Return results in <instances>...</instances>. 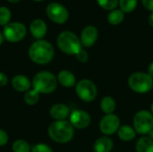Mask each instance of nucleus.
<instances>
[{
  "mask_svg": "<svg viewBox=\"0 0 153 152\" xmlns=\"http://www.w3.org/2000/svg\"><path fill=\"white\" fill-rule=\"evenodd\" d=\"M128 85L137 93H147L153 89V78L143 72H137L130 75Z\"/></svg>",
  "mask_w": 153,
  "mask_h": 152,
  "instance_id": "obj_5",
  "label": "nucleus"
},
{
  "mask_svg": "<svg viewBox=\"0 0 153 152\" xmlns=\"http://www.w3.org/2000/svg\"><path fill=\"white\" fill-rule=\"evenodd\" d=\"M149 134H150V138L153 140V130L151 132V133H149Z\"/></svg>",
  "mask_w": 153,
  "mask_h": 152,
  "instance_id": "obj_36",
  "label": "nucleus"
},
{
  "mask_svg": "<svg viewBox=\"0 0 153 152\" xmlns=\"http://www.w3.org/2000/svg\"><path fill=\"white\" fill-rule=\"evenodd\" d=\"M117 135L119 139L124 142H130L134 140L136 136V132L134 127L130 125H123L119 127L117 131Z\"/></svg>",
  "mask_w": 153,
  "mask_h": 152,
  "instance_id": "obj_18",
  "label": "nucleus"
},
{
  "mask_svg": "<svg viewBox=\"0 0 153 152\" xmlns=\"http://www.w3.org/2000/svg\"><path fill=\"white\" fill-rule=\"evenodd\" d=\"M75 90L78 97L85 101V102H91L97 96V87L93 82L88 79L81 80L75 85Z\"/></svg>",
  "mask_w": 153,
  "mask_h": 152,
  "instance_id": "obj_7",
  "label": "nucleus"
},
{
  "mask_svg": "<svg viewBox=\"0 0 153 152\" xmlns=\"http://www.w3.org/2000/svg\"><path fill=\"white\" fill-rule=\"evenodd\" d=\"M28 54L32 62L38 65H46L54 58L55 50L49 42L39 39L31 44Z\"/></svg>",
  "mask_w": 153,
  "mask_h": 152,
  "instance_id": "obj_1",
  "label": "nucleus"
},
{
  "mask_svg": "<svg viewBox=\"0 0 153 152\" xmlns=\"http://www.w3.org/2000/svg\"><path fill=\"white\" fill-rule=\"evenodd\" d=\"M125 18L124 12L120 10H112L108 15V21L112 25H118L120 24Z\"/></svg>",
  "mask_w": 153,
  "mask_h": 152,
  "instance_id": "obj_21",
  "label": "nucleus"
},
{
  "mask_svg": "<svg viewBox=\"0 0 153 152\" xmlns=\"http://www.w3.org/2000/svg\"><path fill=\"white\" fill-rule=\"evenodd\" d=\"M31 85L39 93L49 94L56 89L57 78L50 72L42 71L33 77Z\"/></svg>",
  "mask_w": 153,
  "mask_h": 152,
  "instance_id": "obj_3",
  "label": "nucleus"
},
{
  "mask_svg": "<svg viewBox=\"0 0 153 152\" xmlns=\"http://www.w3.org/2000/svg\"><path fill=\"white\" fill-rule=\"evenodd\" d=\"M47 30V24L44 21L40 19H35L31 22L30 25V30L31 35L38 39H42L46 35Z\"/></svg>",
  "mask_w": 153,
  "mask_h": 152,
  "instance_id": "obj_15",
  "label": "nucleus"
},
{
  "mask_svg": "<svg viewBox=\"0 0 153 152\" xmlns=\"http://www.w3.org/2000/svg\"><path fill=\"white\" fill-rule=\"evenodd\" d=\"M33 1H35V2H40V1H43V0H33Z\"/></svg>",
  "mask_w": 153,
  "mask_h": 152,
  "instance_id": "obj_38",
  "label": "nucleus"
},
{
  "mask_svg": "<svg viewBox=\"0 0 153 152\" xmlns=\"http://www.w3.org/2000/svg\"><path fill=\"white\" fill-rule=\"evenodd\" d=\"M113 141L109 137L99 138L93 146L94 152H110L113 149Z\"/></svg>",
  "mask_w": 153,
  "mask_h": 152,
  "instance_id": "obj_17",
  "label": "nucleus"
},
{
  "mask_svg": "<svg viewBox=\"0 0 153 152\" xmlns=\"http://www.w3.org/2000/svg\"><path fill=\"white\" fill-rule=\"evenodd\" d=\"M76 57H77L78 61H80V62H82V63H85V62H87L88 59H89V55H88V53H87L84 49L82 48V49L78 52V54L76 55Z\"/></svg>",
  "mask_w": 153,
  "mask_h": 152,
  "instance_id": "obj_28",
  "label": "nucleus"
},
{
  "mask_svg": "<svg viewBox=\"0 0 153 152\" xmlns=\"http://www.w3.org/2000/svg\"><path fill=\"white\" fill-rule=\"evenodd\" d=\"M148 74L153 78V62L151 63V65L148 67Z\"/></svg>",
  "mask_w": 153,
  "mask_h": 152,
  "instance_id": "obj_32",
  "label": "nucleus"
},
{
  "mask_svg": "<svg viewBox=\"0 0 153 152\" xmlns=\"http://www.w3.org/2000/svg\"><path fill=\"white\" fill-rule=\"evenodd\" d=\"M4 35L0 32V46H1L2 43L4 42Z\"/></svg>",
  "mask_w": 153,
  "mask_h": 152,
  "instance_id": "obj_34",
  "label": "nucleus"
},
{
  "mask_svg": "<svg viewBox=\"0 0 153 152\" xmlns=\"http://www.w3.org/2000/svg\"><path fill=\"white\" fill-rule=\"evenodd\" d=\"M11 19V12L7 7H0V25L5 26Z\"/></svg>",
  "mask_w": 153,
  "mask_h": 152,
  "instance_id": "obj_25",
  "label": "nucleus"
},
{
  "mask_svg": "<svg viewBox=\"0 0 153 152\" xmlns=\"http://www.w3.org/2000/svg\"><path fill=\"white\" fill-rule=\"evenodd\" d=\"M46 13H47L48 17L51 21L58 24L65 23L69 17L67 9L63 4L56 3V2L50 3L47 6Z\"/></svg>",
  "mask_w": 153,
  "mask_h": 152,
  "instance_id": "obj_9",
  "label": "nucleus"
},
{
  "mask_svg": "<svg viewBox=\"0 0 153 152\" xmlns=\"http://www.w3.org/2000/svg\"><path fill=\"white\" fill-rule=\"evenodd\" d=\"M149 23H150V25L153 28V13H152L151 15L149 16Z\"/></svg>",
  "mask_w": 153,
  "mask_h": 152,
  "instance_id": "obj_33",
  "label": "nucleus"
},
{
  "mask_svg": "<svg viewBox=\"0 0 153 152\" xmlns=\"http://www.w3.org/2000/svg\"><path fill=\"white\" fill-rule=\"evenodd\" d=\"M151 113L152 114V116H153V103L151 105Z\"/></svg>",
  "mask_w": 153,
  "mask_h": 152,
  "instance_id": "obj_37",
  "label": "nucleus"
},
{
  "mask_svg": "<svg viewBox=\"0 0 153 152\" xmlns=\"http://www.w3.org/2000/svg\"><path fill=\"white\" fill-rule=\"evenodd\" d=\"M120 127V119L117 115H106L100 123V132L105 135H112L118 131Z\"/></svg>",
  "mask_w": 153,
  "mask_h": 152,
  "instance_id": "obj_10",
  "label": "nucleus"
},
{
  "mask_svg": "<svg viewBox=\"0 0 153 152\" xmlns=\"http://www.w3.org/2000/svg\"><path fill=\"white\" fill-rule=\"evenodd\" d=\"M30 152H53L52 150L50 149V147H48L47 144L44 143H39L36 144L35 146H33L31 148V151Z\"/></svg>",
  "mask_w": 153,
  "mask_h": 152,
  "instance_id": "obj_27",
  "label": "nucleus"
},
{
  "mask_svg": "<svg viewBox=\"0 0 153 152\" xmlns=\"http://www.w3.org/2000/svg\"><path fill=\"white\" fill-rule=\"evenodd\" d=\"M26 27L21 22H11L4 28V37L9 42H18L26 35Z\"/></svg>",
  "mask_w": 153,
  "mask_h": 152,
  "instance_id": "obj_8",
  "label": "nucleus"
},
{
  "mask_svg": "<svg viewBox=\"0 0 153 152\" xmlns=\"http://www.w3.org/2000/svg\"><path fill=\"white\" fill-rule=\"evenodd\" d=\"M100 108L107 115L113 114V112L116 109V102L114 99L109 96L103 98L100 102Z\"/></svg>",
  "mask_w": 153,
  "mask_h": 152,
  "instance_id": "obj_20",
  "label": "nucleus"
},
{
  "mask_svg": "<svg viewBox=\"0 0 153 152\" xmlns=\"http://www.w3.org/2000/svg\"><path fill=\"white\" fill-rule=\"evenodd\" d=\"M91 122V116L83 110H74L70 116V123L77 129L87 128Z\"/></svg>",
  "mask_w": 153,
  "mask_h": 152,
  "instance_id": "obj_11",
  "label": "nucleus"
},
{
  "mask_svg": "<svg viewBox=\"0 0 153 152\" xmlns=\"http://www.w3.org/2000/svg\"><path fill=\"white\" fill-rule=\"evenodd\" d=\"M142 3L147 10L153 13V0H142Z\"/></svg>",
  "mask_w": 153,
  "mask_h": 152,
  "instance_id": "obj_30",
  "label": "nucleus"
},
{
  "mask_svg": "<svg viewBox=\"0 0 153 152\" xmlns=\"http://www.w3.org/2000/svg\"><path fill=\"white\" fill-rule=\"evenodd\" d=\"M59 49L67 55H77L82 49L81 39L71 31L61 32L56 39Z\"/></svg>",
  "mask_w": 153,
  "mask_h": 152,
  "instance_id": "obj_4",
  "label": "nucleus"
},
{
  "mask_svg": "<svg viewBox=\"0 0 153 152\" xmlns=\"http://www.w3.org/2000/svg\"><path fill=\"white\" fill-rule=\"evenodd\" d=\"M12 87L19 92H27L30 90L31 82H30V79L26 77L25 75L18 74L15 75L12 79Z\"/></svg>",
  "mask_w": 153,
  "mask_h": 152,
  "instance_id": "obj_13",
  "label": "nucleus"
},
{
  "mask_svg": "<svg viewBox=\"0 0 153 152\" xmlns=\"http://www.w3.org/2000/svg\"><path fill=\"white\" fill-rule=\"evenodd\" d=\"M134 128L136 133L147 134L153 130L152 114L146 110L139 111L134 117Z\"/></svg>",
  "mask_w": 153,
  "mask_h": 152,
  "instance_id": "obj_6",
  "label": "nucleus"
},
{
  "mask_svg": "<svg viewBox=\"0 0 153 152\" xmlns=\"http://www.w3.org/2000/svg\"><path fill=\"white\" fill-rule=\"evenodd\" d=\"M98 39V30L92 26H86L81 34V43L82 46L86 47H91L93 46Z\"/></svg>",
  "mask_w": 153,
  "mask_h": 152,
  "instance_id": "obj_12",
  "label": "nucleus"
},
{
  "mask_svg": "<svg viewBox=\"0 0 153 152\" xmlns=\"http://www.w3.org/2000/svg\"><path fill=\"white\" fill-rule=\"evenodd\" d=\"M137 152H153V140L150 137L140 138L135 146Z\"/></svg>",
  "mask_w": 153,
  "mask_h": 152,
  "instance_id": "obj_19",
  "label": "nucleus"
},
{
  "mask_svg": "<svg viewBox=\"0 0 153 152\" xmlns=\"http://www.w3.org/2000/svg\"><path fill=\"white\" fill-rule=\"evenodd\" d=\"M8 142V134L4 130L0 129V146H4Z\"/></svg>",
  "mask_w": 153,
  "mask_h": 152,
  "instance_id": "obj_29",
  "label": "nucleus"
},
{
  "mask_svg": "<svg viewBox=\"0 0 153 152\" xmlns=\"http://www.w3.org/2000/svg\"><path fill=\"white\" fill-rule=\"evenodd\" d=\"M97 2L105 10H115L119 0H97Z\"/></svg>",
  "mask_w": 153,
  "mask_h": 152,
  "instance_id": "obj_26",
  "label": "nucleus"
},
{
  "mask_svg": "<svg viewBox=\"0 0 153 152\" xmlns=\"http://www.w3.org/2000/svg\"><path fill=\"white\" fill-rule=\"evenodd\" d=\"M39 99V93L34 89L28 90L24 94V101L28 105H30V106L35 105L38 103Z\"/></svg>",
  "mask_w": 153,
  "mask_h": 152,
  "instance_id": "obj_22",
  "label": "nucleus"
},
{
  "mask_svg": "<svg viewBox=\"0 0 153 152\" xmlns=\"http://www.w3.org/2000/svg\"><path fill=\"white\" fill-rule=\"evenodd\" d=\"M119 5L124 13L133 12L137 4V0H119Z\"/></svg>",
  "mask_w": 153,
  "mask_h": 152,
  "instance_id": "obj_24",
  "label": "nucleus"
},
{
  "mask_svg": "<svg viewBox=\"0 0 153 152\" xmlns=\"http://www.w3.org/2000/svg\"><path fill=\"white\" fill-rule=\"evenodd\" d=\"M48 135L51 140L58 143H66L73 139L74 127L66 120L55 121L48 127Z\"/></svg>",
  "mask_w": 153,
  "mask_h": 152,
  "instance_id": "obj_2",
  "label": "nucleus"
},
{
  "mask_svg": "<svg viewBox=\"0 0 153 152\" xmlns=\"http://www.w3.org/2000/svg\"><path fill=\"white\" fill-rule=\"evenodd\" d=\"M13 152H30L31 148L30 144L24 140H17L12 146Z\"/></svg>",
  "mask_w": 153,
  "mask_h": 152,
  "instance_id": "obj_23",
  "label": "nucleus"
},
{
  "mask_svg": "<svg viewBox=\"0 0 153 152\" xmlns=\"http://www.w3.org/2000/svg\"><path fill=\"white\" fill-rule=\"evenodd\" d=\"M7 82H8L7 76L4 73L0 72V87H4V85L7 84Z\"/></svg>",
  "mask_w": 153,
  "mask_h": 152,
  "instance_id": "obj_31",
  "label": "nucleus"
},
{
  "mask_svg": "<svg viewBox=\"0 0 153 152\" xmlns=\"http://www.w3.org/2000/svg\"><path fill=\"white\" fill-rule=\"evenodd\" d=\"M57 82L65 88H72L76 85V78L74 74L67 70H62L59 72Z\"/></svg>",
  "mask_w": 153,
  "mask_h": 152,
  "instance_id": "obj_16",
  "label": "nucleus"
},
{
  "mask_svg": "<svg viewBox=\"0 0 153 152\" xmlns=\"http://www.w3.org/2000/svg\"><path fill=\"white\" fill-rule=\"evenodd\" d=\"M49 114L56 121L65 120V118L70 115V109L65 104H55L51 107Z\"/></svg>",
  "mask_w": 153,
  "mask_h": 152,
  "instance_id": "obj_14",
  "label": "nucleus"
},
{
  "mask_svg": "<svg viewBox=\"0 0 153 152\" xmlns=\"http://www.w3.org/2000/svg\"><path fill=\"white\" fill-rule=\"evenodd\" d=\"M8 1H9L10 3H18L20 0H8Z\"/></svg>",
  "mask_w": 153,
  "mask_h": 152,
  "instance_id": "obj_35",
  "label": "nucleus"
}]
</instances>
